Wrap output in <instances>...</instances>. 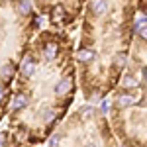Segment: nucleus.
<instances>
[{"label":"nucleus","mask_w":147,"mask_h":147,"mask_svg":"<svg viewBox=\"0 0 147 147\" xmlns=\"http://www.w3.org/2000/svg\"><path fill=\"white\" fill-rule=\"evenodd\" d=\"M75 41L63 30H39L26 47L8 102V129L32 145L47 143L79 90Z\"/></svg>","instance_id":"f257e3e1"},{"label":"nucleus","mask_w":147,"mask_h":147,"mask_svg":"<svg viewBox=\"0 0 147 147\" xmlns=\"http://www.w3.org/2000/svg\"><path fill=\"white\" fill-rule=\"evenodd\" d=\"M136 12V0H84L75 59L86 102L102 100L118 86L134 39Z\"/></svg>","instance_id":"f03ea898"},{"label":"nucleus","mask_w":147,"mask_h":147,"mask_svg":"<svg viewBox=\"0 0 147 147\" xmlns=\"http://www.w3.org/2000/svg\"><path fill=\"white\" fill-rule=\"evenodd\" d=\"M41 18L34 0H0V122L8 112L22 55L39 32Z\"/></svg>","instance_id":"7ed1b4c3"},{"label":"nucleus","mask_w":147,"mask_h":147,"mask_svg":"<svg viewBox=\"0 0 147 147\" xmlns=\"http://www.w3.org/2000/svg\"><path fill=\"white\" fill-rule=\"evenodd\" d=\"M108 96V122L120 145L147 147V82L118 84Z\"/></svg>","instance_id":"20e7f679"},{"label":"nucleus","mask_w":147,"mask_h":147,"mask_svg":"<svg viewBox=\"0 0 147 147\" xmlns=\"http://www.w3.org/2000/svg\"><path fill=\"white\" fill-rule=\"evenodd\" d=\"M47 147H122L106 114L86 102L67 116L47 139Z\"/></svg>","instance_id":"39448f33"},{"label":"nucleus","mask_w":147,"mask_h":147,"mask_svg":"<svg viewBox=\"0 0 147 147\" xmlns=\"http://www.w3.org/2000/svg\"><path fill=\"white\" fill-rule=\"evenodd\" d=\"M37 12L53 30L71 32L84 10V0H34Z\"/></svg>","instance_id":"423d86ee"},{"label":"nucleus","mask_w":147,"mask_h":147,"mask_svg":"<svg viewBox=\"0 0 147 147\" xmlns=\"http://www.w3.org/2000/svg\"><path fill=\"white\" fill-rule=\"evenodd\" d=\"M137 82H147V24L134 32L127 63L118 84L131 86Z\"/></svg>","instance_id":"0eeeda50"},{"label":"nucleus","mask_w":147,"mask_h":147,"mask_svg":"<svg viewBox=\"0 0 147 147\" xmlns=\"http://www.w3.org/2000/svg\"><path fill=\"white\" fill-rule=\"evenodd\" d=\"M0 147H35V145L24 141L22 137H18L12 129H2L0 131Z\"/></svg>","instance_id":"6e6552de"},{"label":"nucleus","mask_w":147,"mask_h":147,"mask_svg":"<svg viewBox=\"0 0 147 147\" xmlns=\"http://www.w3.org/2000/svg\"><path fill=\"white\" fill-rule=\"evenodd\" d=\"M136 8L139 14L147 16V0H136Z\"/></svg>","instance_id":"1a4fd4ad"}]
</instances>
